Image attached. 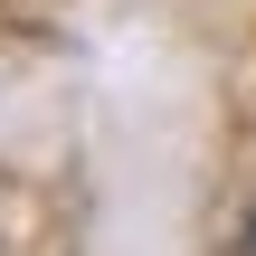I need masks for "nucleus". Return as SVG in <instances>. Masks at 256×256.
Instances as JSON below:
<instances>
[{
	"instance_id": "1",
	"label": "nucleus",
	"mask_w": 256,
	"mask_h": 256,
	"mask_svg": "<svg viewBox=\"0 0 256 256\" xmlns=\"http://www.w3.org/2000/svg\"><path fill=\"white\" fill-rule=\"evenodd\" d=\"M247 247H256V238H247Z\"/></svg>"
}]
</instances>
